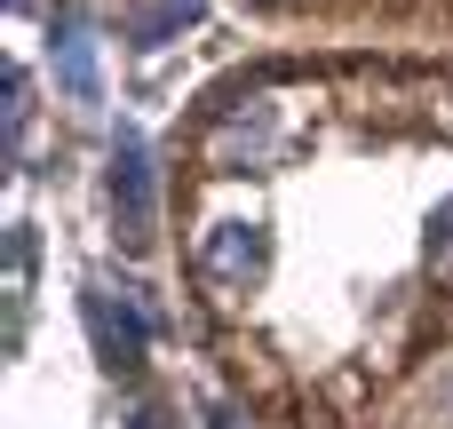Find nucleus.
<instances>
[{"instance_id":"nucleus-5","label":"nucleus","mask_w":453,"mask_h":429,"mask_svg":"<svg viewBox=\"0 0 453 429\" xmlns=\"http://www.w3.org/2000/svg\"><path fill=\"white\" fill-rule=\"evenodd\" d=\"M64 88H72L80 103L96 96V48H88L80 32H64Z\"/></svg>"},{"instance_id":"nucleus-3","label":"nucleus","mask_w":453,"mask_h":429,"mask_svg":"<svg viewBox=\"0 0 453 429\" xmlns=\"http://www.w3.org/2000/svg\"><path fill=\"white\" fill-rule=\"evenodd\" d=\"M207 271H215V279H255V271H263V239L231 223L223 239H207Z\"/></svg>"},{"instance_id":"nucleus-6","label":"nucleus","mask_w":453,"mask_h":429,"mask_svg":"<svg viewBox=\"0 0 453 429\" xmlns=\"http://www.w3.org/2000/svg\"><path fill=\"white\" fill-rule=\"evenodd\" d=\"M239 151H263V127H247V119H239V127H223V135H215V159H239Z\"/></svg>"},{"instance_id":"nucleus-9","label":"nucleus","mask_w":453,"mask_h":429,"mask_svg":"<svg viewBox=\"0 0 453 429\" xmlns=\"http://www.w3.org/2000/svg\"><path fill=\"white\" fill-rule=\"evenodd\" d=\"M271 8H279V0H271Z\"/></svg>"},{"instance_id":"nucleus-8","label":"nucleus","mask_w":453,"mask_h":429,"mask_svg":"<svg viewBox=\"0 0 453 429\" xmlns=\"http://www.w3.org/2000/svg\"><path fill=\"white\" fill-rule=\"evenodd\" d=\"M8 8H24V0H8Z\"/></svg>"},{"instance_id":"nucleus-1","label":"nucleus","mask_w":453,"mask_h":429,"mask_svg":"<svg viewBox=\"0 0 453 429\" xmlns=\"http://www.w3.org/2000/svg\"><path fill=\"white\" fill-rule=\"evenodd\" d=\"M111 199L127 215V239L143 247L151 239V167H143V143L135 135H119V151H111Z\"/></svg>"},{"instance_id":"nucleus-7","label":"nucleus","mask_w":453,"mask_h":429,"mask_svg":"<svg viewBox=\"0 0 453 429\" xmlns=\"http://www.w3.org/2000/svg\"><path fill=\"white\" fill-rule=\"evenodd\" d=\"M430 263H438V271H453V207L438 215V239H430Z\"/></svg>"},{"instance_id":"nucleus-2","label":"nucleus","mask_w":453,"mask_h":429,"mask_svg":"<svg viewBox=\"0 0 453 429\" xmlns=\"http://www.w3.org/2000/svg\"><path fill=\"white\" fill-rule=\"evenodd\" d=\"M88 318H96V342H104L111 366H135V358H143V326H135L127 310H111L104 295H88Z\"/></svg>"},{"instance_id":"nucleus-4","label":"nucleus","mask_w":453,"mask_h":429,"mask_svg":"<svg viewBox=\"0 0 453 429\" xmlns=\"http://www.w3.org/2000/svg\"><path fill=\"white\" fill-rule=\"evenodd\" d=\"M191 16H199V0H151V8L135 16V40L151 48V40H167L175 24H191Z\"/></svg>"}]
</instances>
